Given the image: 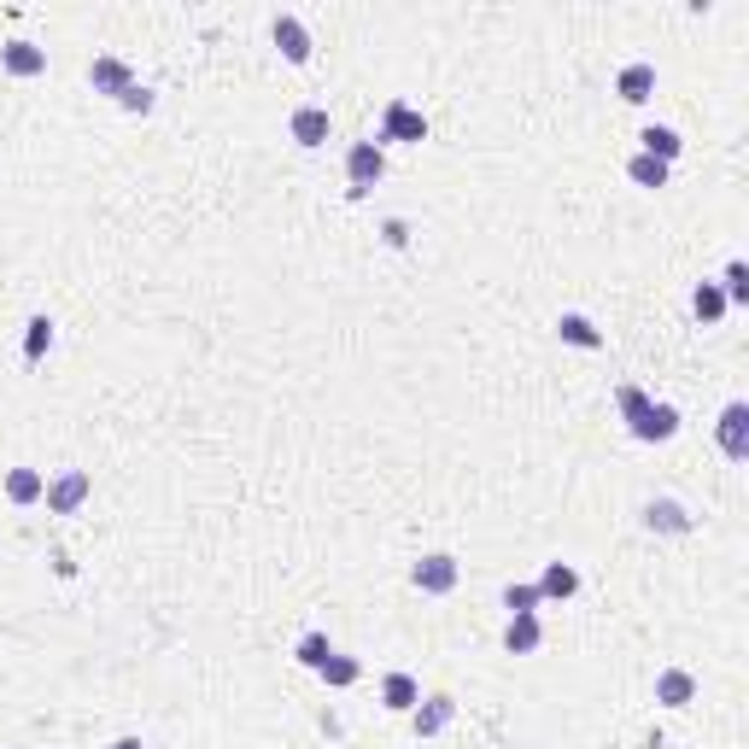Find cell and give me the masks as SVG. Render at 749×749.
Listing matches in <instances>:
<instances>
[{
    "label": "cell",
    "mask_w": 749,
    "mask_h": 749,
    "mask_svg": "<svg viewBox=\"0 0 749 749\" xmlns=\"http://www.w3.org/2000/svg\"><path fill=\"white\" fill-rule=\"evenodd\" d=\"M615 404H620V422H627V433L638 445H661V440H674L679 433V410L668 399H650L644 387H615Z\"/></svg>",
    "instance_id": "1"
},
{
    "label": "cell",
    "mask_w": 749,
    "mask_h": 749,
    "mask_svg": "<svg viewBox=\"0 0 749 749\" xmlns=\"http://www.w3.org/2000/svg\"><path fill=\"white\" fill-rule=\"evenodd\" d=\"M381 176H387V147H381V141H351V147H346V194L351 199H369L374 194V187H381Z\"/></svg>",
    "instance_id": "2"
},
{
    "label": "cell",
    "mask_w": 749,
    "mask_h": 749,
    "mask_svg": "<svg viewBox=\"0 0 749 749\" xmlns=\"http://www.w3.org/2000/svg\"><path fill=\"white\" fill-rule=\"evenodd\" d=\"M374 141H381V147H392V141H399V147H422V141H428V117L415 112L404 94H392L387 112H381V135H374Z\"/></svg>",
    "instance_id": "3"
},
{
    "label": "cell",
    "mask_w": 749,
    "mask_h": 749,
    "mask_svg": "<svg viewBox=\"0 0 749 749\" xmlns=\"http://www.w3.org/2000/svg\"><path fill=\"white\" fill-rule=\"evenodd\" d=\"M456 556L451 551H428V556H415L410 562V586L422 592V597H445V592H456Z\"/></svg>",
    "instance_id": "4"
},
{
    "label": "cell",
    "mask_w": 749,
    "mask_h": 749,
    "mask_svg": "<svg viewBox=\"0 0 749 749\" xmlns=\"http://www.w3.org/2000/svg\"><path fill=\"white\" fill-rule=\"evenodd\" d=\"M715 445H720V456H732V463H749V399H732L720 410Z\"/></svg>",
    "instance_id": "5"
},
{
    "label": "cell",
    "mask_w": 749,
    "mask_h": 749,
    "mask_svg": "<svg viewBox=\"0 0 749 749\" xmlns=\"http://www.w3.org/2000/svg\"><path fill=\"white\" fill-rule=\"evenodd\" d=\"M89 497H94L89 469H65V474H53V481H48V510L53 515H76Z\"/></svg>",
    "instance_id": "6"
},
{
    "label": "cell",
    "mask_w": 749,
    "mask_h": 749,
    "mask_svg": "<svg viewBox=\"0 0 749 749\" xmlns=\"http://www.w3.org/2000/svg\"><path fill=\"white\" fill-rule=\"evenodd\" d=\"M404 720H410V732H415V738H440L445 726L456 720V697H451V691H433V697L415 702V709H410Z\"/></svg>",
    "instance_id": "7"
},
{
    "label": "cell",
    "mask_w": 749,
    "mask_h": 749,
    "mask_svg": "<svg viewBox=\"0 0 749 749\" xmlns=\"http://www.w3.org/2000/svg\"><path fill=\"white\" fill-rule=\"evenodd\" d=\"M269 35H276V48H281V59H287V65H310V53H317V41H310L305 18H294V12H276V24H269Z\"/></svg>",
    "instance_id": "8"
},
{
    "label": "cell",
    "mask_w": 749,
    "mask_h": 749,
    "mask_svg": "<svg viewBox=\"0 0 749 749\" xmlns=\"http://www.w3.org/2000/svg\"><path fill=\"white\" fill-rule=\"evenodd\" d=\"M644 527L668 533V538H685V533H697V515L685 510L679 497H650V504H644Z\"/></svg>",
    "instance_id": "9"
},
{
    "label": "cell",
    "mask_w": 749,
    "mask_h": 749,
    "mask_svg": "<svg viewBox=\"0 0 749 749\" xmlns=\"http://www.w3.org/2000/svg\"><path fill=\"white\" fill-rule=\"evenodd\" d=\"M328 130H335V117H328V106H294V117H287V135H294V147L317 153Z\"/></svg>",
    "instance_id": "10"
},
{
    "label": "cell",
    "mask_w": 749,
    "mask_h": 749,
    "mask_svg": "<svg viewBox=\"0 0 749 749\" xmlns=\"http://www.w3.org/2000/svg\"><path fill=\"white\" fill-rule=\"evenodd\" d=\"M130 82H135V71H130V65H123V59H117V53H94V59H89V89H94V94H106V100H117L123 89H130Z\"/></svg>",
    "instance_id": "11"
},
{
    "label": "cell",
    "mask_w": 749,
    "mask_h": 749,
    "mask_svg": "<svg viewBox=\"0 0 749 749\" xmlns=\"http://www.w3.org/2000/svg\"><path fill=\"white\" fill-rule=\"evenodd\" d=\"M533 586H538V603H568V597H579V568L556 556V562H545V574Z\"/></svg>",
    "instance_id": "12"
},
{
    "label": "cell",
    "mask_w": 749,
    "mask_h": 749,
    "mask_svg": "<svg viewBox=\"0 0 749 749\" xmlns=\"http://www.w3.org/2000/svg\"><path fill=\"white\" fill-rule=\"evenodd\" d=\"M0 65H7V76H41V71H48V48L12 35V41H0Z\"/></svg>",
    "instance_id": "13"
},
{
    "label": "cell",
    "mask_w": 749,
    "mask_h": 749,
    "mask_svg": "<svg viewBox=\"0 0 749 749\" xmlns=\"http://www.w3.org/2000/svg\"><path fill=\"white\" fill-rule=\"evenodd\" d=\"M504 650L510 656H538L545 650V620L538 615H510L504 620Z\"/></svg>",
    "instance_id": "14"
},
{
    "label": "cell",
    "mask_w": 749,
    "mask_h": 749,
    "mask_svg": "<svg viewBox=\"0 0 749 749\" xmlns=\"http://www.w3.org/2000/svg\"><path fill=\"white\" fill-rule=\"evenodd\" d=\"M691 697H697V674L691 668H661L656 674V702L661 709H691Z\"/></svg>",
    "instance_id": "15"
},
{
    "label": "cell",
    "mask_w": 749,
    "mask_h": 749,
    "mask_svg": "<svg viewBox=\"0 0 749 749\" xmlns=\"http://www.w3.org/2000/svg\"><path fill=\"white\" fill-rule=\"evenodd\" d=\"M638 153H650V158H661V164H674V158L685 153V135L674 130V123H644V130H638Z\"/></svg>",
    "instance_id": "16"
},
{
    "label": "cell",
    "mask_w": 749,
    "mask_h": 749,
    "mask_svg": "<svg viewBox=\"0 0 749 749\" xmlns=\"http://www.w3.org/2000/svg\"><path fill=\"white\" fill-rule=\"evenodd\" d=\"M615 94L627 100V106H644V100L656 94V65H644V59H633V65H620V76H615Z\"/></svg>",
    "instance_id": "17"
},
{
    "label": "cell",
    "mask_w": 749,
    "mask_h": 749,
    "mask_svg": "<svg viewBox=\"0 0 749 749\" xmlns=\"http://www.w3.org/2000/svg\"><path fill=\"white\" fill-rule=\"evenodd\" d=\"M381 702L392 715H410L415 702H422V685H415V674H404V668H392L387 679H381Z\"/></svg>",
    "instance_id": "18"
},
{
    "label": "cell",
    "mask_w": 749,
    "mask_h": 749,
    "mask_svg": "<svg viewBox=\"0 0 749 749\" xmlns=\"http://www.w3.org/2000/svg\"><path fill=\"white\" fill-rule=\"evenodd\" d=\"M7 497L18 510L41 504V497H48V474H41V469H7Z\"/></svg>",
    "instance_id": "19"
},
{
    "label": "cell",
    "mask_w": 749,
    "mask_h": 749,
    "mask_svg": "<svg viewBox=\"0 0 749 749\" xmlns=\"http://www.w3.org/2000/svg\"><path fill=\"white\" fill-rule=\"evenodd\" d=\"M556 335H562V346H579V351H603V335H597V322H592V317H579V310H562V317H556Z\"/></svg>",
    "instance_id": "20"
},
{
    "label": "cell",
    "mask_w": 749,
    "mask_h": 749,
    "mask_svg": "<svg viewBox=\"0 0 749 749\" xmlns=\"http://www.w3.org/2000/svg\"><path fill=\"white\" fill-rule=\"evenodd\" d=\"M691 310H697V322H702V328H715L732 305H726L720 281H697V287H691Z\"/></svg>",
    "instance_id": "21"
},
{
    "label": "cell",
    "mask_w": 749,
    "mask_h": 749,
    "mask_svg": "<svg viewBox=\"0 0 749 749\" xmlns=\"http://www.w3.org/2000/svg\"><path fill=\"white\" fill-rule=\"evenodd\" d=\"M627 182H633V187H668V182H674V164H661V158H650V153H633V158H627Z\"/></svg>",
    "instance_id": "22"
},
{
    "label": "cell",
    "mask_w": 749,
    "mask_h": 749,
    "mask_svg": "<svg viewBox=\"0 0 749 749\" xmlns=\"http://www.w3.org/2000/svg\"><path fill=\"white\" fill-rule=\"evenodd\" d=\"M317 679H322V685H335V691H346V685H358V679H363V661L335 650V656H328L322 668H317Z\"/></svg>",
    "instance_id": "23"
},
{
    "label": "cell",
    "mask_w": 749,
    "mask_h": 749,
    "mask_svg": "<svg viewBox=\"0 0 749 749\" xmlns=\"http://www.w3.org/2000/svg\"><path fill=\"white\" fill-rule=\"evenodd\" d=\"M328 656H335V644H328V633H322V627H310V633L299 638V650H294V661H299V668H310V674H317Z\"/></svg>",
    "instance_id": "24"
},
{
    "label": "cell",
    "mask_w": 749,
    "mask_h": 749,
    "mask_svg": "<svg viewBox=\"0 0 749 749\" xmlns=\"http://www.w3.org/2000/svg\"><path fill=\"white\" fill-rule=\"evenodd\" d=\"M497 603H504L510 615H538V586L533 579H510V586L497 592Z\"/></svg>",
    "instance_id": "25"
},
{
    "label": "cell",
    "mask_w": 749,
    "mask_h": 749,
    "mask_svg": "<svg viewBox=\"0 0 749 749\" xmlns=\"http://www.w3.org/2000/svg\"><path fill=\"white\" fill-rule=\"evenodd\" d=\"M53 351V317H30V335H24V363L35 369L41 358Z\"/></svg>",
    "instance_id": "26"
},
{
    "label": "cell",
    "mask_w": 749,
    "mask_h": 749,
    "mask_svg": "<svg viewBox=\"0 0 749 749\" xmlns=\"http://www.w3.org/2000/svg\"><path fill=\"white\" fill-rule=\"evenodd\" d=\"M720 294H726V305H749V264H743V258H732V264H726Z\"/></svg>",
    "instance_id": "27"
},
{
    "label": "cell",
    "mask_w": 749,
    "mask_h": 749,
    "mask_svg": "<svg viewBox=\"0 0 749 749\" xmlns=\"http://www.w3.org/2000/svg\"><path fill=\"white\" fill-rule=\"evenodd\" d=\"M117 106L130 112V117H153V112H158V94L147 89V82H130V89L117 94Z\"/></svg>",
    "instance_id": "28"
},
{
    "label": "cell",
    "mask_w": 749,
    "mask_h": 749,
    "mask_svg": "<svg viewBox=\"0 0 749 749\" xmlns=\"http://www.w3.org/2000/svg\"><path fill=\"white\" fill-rule=\"evenodd\" d=\"M381 240L392 246V253H404V246H410V223H404V217H387V223H381Z\"/></svg>",
    "instance_id": "29"
},
{
    "label": "cell",
    "mask_w": 749,
    "mask_h": 749,
    "mask_svg": "<svg viewBox=\"0 0 749 749\" xmlns=\"http://www.w3.org/2000/svg\"><path fill=\"white\" fill-rule=\"evenodd\" d=\"M106 749H141V738H112Z\"/></svg>",
    "instance_id": "30"
}]
</instances>
